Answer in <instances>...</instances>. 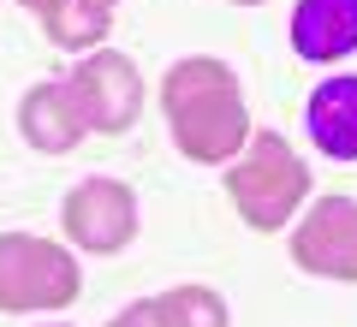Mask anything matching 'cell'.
Masks as SVG:
<instances>
[{"mask_svg":"<svg viewBox=\"0 0 357 327\" xmlns=\"http://www.w3.org/2000/svg\"><path fill=\"white\" fill-rule=\"evenodd\" d=\"M304 126L328 161H357V77H321L304 101Z\"/></svg>","mask_w":357,"mask_h":327,"instance_id":"cell-8","label":"cell"},{"mask_svg":"<svg viewBox=\"0 0 357 327\" xmlns=\"http://www.w3.org/2000/svg\"><path fill=\"white\" fill-rule=\"evenodd\" d=\"M232 6H262V0H232Z\"/></svg>","mask_w":357,"mask_h":327,"instance_id":"cell-14","label":"cell"},{"mask_svg":"<svg viewBox=\"0 0 357 327\" xmlns=\"http://www.w3.org/2000/svg\"><path fill=\"white\" fill-rule=\"evenodd\" d=\"M66 89H72L84 126L102 131V137H119V131L137 119V107H143V77H137V66H131L126 54H114V48L89 54V60L66 77Z\"/></svg>","mask_w":357,"mask_h":327,"instance_id":"cell-5","label":"cell"},{"mask_svg":"<svg viewBox=\"0 0 357 327\" xmlns=\"http://www.w3.org/2000/svg\"><path fill=\"white\" fill-rule=\"evenodd\" d=\"M292 262L321 280H357V202L321 197L292 232Z\"/></svg>","mask_w":357,"mask_h":327,"instance_id":"cell-6","label":"cell"},{"mask_svg":"<svg viewBox=\"0 0 357 327\" xmlns=\"http://www.w3.org/2000/svg\"><path fill=\"white\" fill-rule=\"evenodd\" d=\"M60 227L84 256H114L137 238V197L119 178H84L66 190Z\"/></svg>","mask_w":357,"mask_h":327,"instance_id":"cell-4","label":"cell"},{"mask_svg":"<svg viewBox=\"0 0 357 327\" xmlns=\"http://www.w3.org/2000/svg\"><path fill=\"white\" fill-rule=\"evenodd\" d=\"M227 197L232 208L244 214V227L274 232L286 227L310 197V167L298 161V149L280 137V131H256L238 149V161L227 167Z\"/></svg>","mask_w":357,"mask_h":327,"instance_id":"cell-2","label":"cell"},{"mask_svg":"<svg viewBox=\"0 0 357 327\" xmlns=\"http://www.w3.org/2000/svg\"><path fill=\"white\" fill-rule=\"evenodd\" d=\"M84 6H89V13H102V18H107V13L119 6V0H84Z\"/></svg>","mask_w":357,"mask_h":327,"instance_id":"cell-13","label":"cell"},{"mask_svg":"<svg viewBox=\"0 0 357 327\" xmlns=\"http://www.w3.org/2000/svg\"><path fill=\"white\" fill-rule=\"evenodd\" d=\"M292 54L310 66H333L357 48V0H298L292 6Z\"/></svg>","mask_w":357,"mask_h":327,"instance_id":"cell-7","label":"cell"},{"mask_svg":"<svg viewBox=\"0 0 357 327\" xmlns=\"http://www.w3.org/2000/svg\"><path fill=\"white\" fill-rule=\"evenodd\" d=\"M18 6H24V13L48 30V42H60V48H89V42H102L107 24H114V18L89 13L84 0H18Z\"/></svg>","mask_w":357,"mask_h":327,"instance_id":"cell-10","label":"cell"},{"mask_svg":"<svg viewBox=\"0 0 357 327\" xmlns=\"http://www.w3.org/2000/svg\"><path fill=\"white\" fill-rule=\"evenodd\" d=\"M149 321L155 327H232L227 298L208 286H173L161 298H149Z\"/></svg>","mask_w":357,"mask_h":327,"instance_id":"cell-11","label":"cell"},{"mask_svg":"<svg viewBox=\"0 0 357 327\" xmlns=\"http://www.w3.org/2000/svg\"><path fill=\"white\" fill-rule=\"evenodd\" d=\"M107 327H155V321H149V303H131V310H126V315H114Z\"/></svg>","mask_w":357,"mask_h":327,"instance_id":"cell-12","label":"cell"},{"mask_svg":"<svg viewBox=\"0 0 357 327\" xmlns=\"http://www.w3.org/2000/svg\"><path fill=\"white\" fill-rule=\"evenodd\" d=\"M18 131H24L30 149L42 155H66L77 149V137H84V114H77V101L66 84H36L24 101H18Z\"/></svg>","mask_w":357,"mask_h":327,"instance_id":"cell-9","label":"cell"},{"mask_svg":"<svg viewBox=\"0 0 357 327\" xmlns=\"http://www.w3.org/2000/svg\"><path fill=\"white\" fill-rule=\"evenodd\" d=\"M161 107L173 126L178 155H191L203 167H227L238 161V149L250 143V114H244V89L238 72L227 60L191 54L161 77Z\"/></svg>","mask_w":357,"mask_h":327,"instance_id":"cell-1","label":"cell"},{"mask_svg":"<svg viewBox=\"0 0 357 327\" xmlns=\"http://www.w3.org/2000/svg\"><path fill=\"white\" fill-rule=\"evenodd\" d=\"M77 291H84V274L54 238H30V232L0 238V310L6 315L66 310Z\"/></svg>","mask_w":357,"mask_h":327,"instance_id":"cell-3","label":"cell"}]
</instances>
